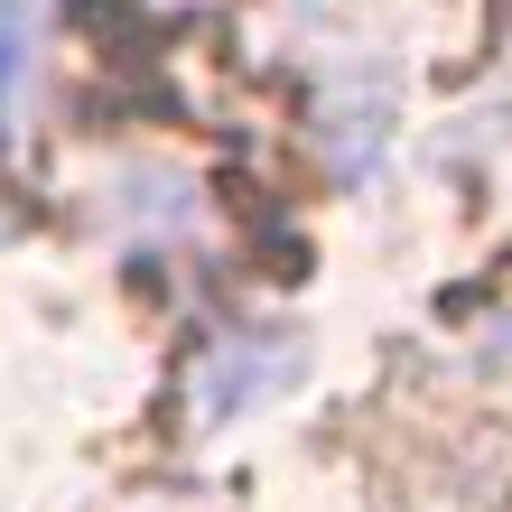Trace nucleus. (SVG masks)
Masks as SVG:
<instances>
[{"label":"nucleus","mask_w":512,"mask_h":512,"mask_svg":"<svg viewBox=\"0 0 512 512\" xmlns=\"http://www.w3.org/2000/svg\"><path fill=\"white\" fill-rule=\"evenodd\" d=\"M19 75H28V0H0V140H10Z\"/></svg>","instance_id":"nucleus-1"}]
</instances>
